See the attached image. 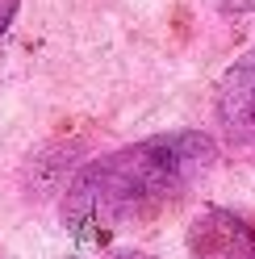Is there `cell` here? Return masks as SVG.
Listing matches in <instances>:
<instances>
[{"instance_id": "cell-1", "label": "cell", "mask_w": 255, "mask_h": 259, "mask_svg": "<svg viewBox=\"0 0 255 259\" xmlns=\"http://www.w3.org/2000/svg\"><path fill=\"white\" fill-rule=\"evenodd\" d=\"M214 163L218 147L201 130H167L117 147L92 159L67 184L63 222L79 238H109L184 201Z\"/></svg>"}, {"instance_id": "cell-2", "label": "cell", "mask_w": 255, "mask_h": 259, "mask_svg": "<svg viewBox=\"0 0 255 259\" xmlns=\"http://www.w3.org/2000/svg\"><path fill=\"white\" fill-rule=\"evenodd\" d=\"M193 259H255V222L234 209H205L188 226Z\"/></svg>"}, {"instance_id": "cell-3", "label": "cell", "mask_w": 255, "mask_h": 259, "mask_svg": "<svg viewBox=\"0 0 255 259\" xmlns=\"http://www.w3.org/2000/svg\"><path fill=\"white\" fill-rule=\"evenodd\" d=\"M218 121L243 147H255V46L243 51L218 79Z\"/></svg>"}, {"instance_id": "cell-4", "label": "cell", "mask_w": 255, "mask_h": 259, "mask_svg": "<svg viewBox=\"0 0 255 259\" xmlns=\"http://www.w3.org/2000/svg\"><path fill=\"white\" fill-rule=\"evenodd\" d=\"M105 259H151V255H142V251H113V255H105Z\"/></svg>"}]
</instances>
